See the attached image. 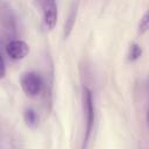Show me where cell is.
<instances>
[{"label":"cell","mask_w":149,"mask_h":149,"mask_svg":"<svg viewBox=\"0 0 149 149\" xmlns=\"http://www.w3.org/2000/svg\"><path fill=\"white\" fill-rule=\"evenodd\" d=\"M142 55V49L139 44L136 43H132L129 45V49H128V54H127V59L130 61V62H135L137 61Z\"/></svg>","instance_id":"8992f818"},{"label":"cell","mask_w":149,"mask_h":149,"mask_svg":"<svg viewBox=\"0 0 149 149\" xmlns=\"http://www.w3.org/2000/svg\"><path fill=\"white\" fill-rule=\"evenodd\" d=\"M6 52L9 56V58L14 61H19L28 55L29 47L22 40H12L6 44Z\"/></svg>","instance_id":"277c9868"},{"label":"cell","mask_w":149,"mask_h":149,"mask_svg":"<svg viewBox=\"0 0 149 149\" xmlns=\"http://www.w3.org/2000/svg\"><path fill=\"white\" fill-rule=\"evenodd\" d=\"M40 2L43 14V23L47 29L51 30L57 23V17H58L57 3L55 0H40Z\"/></svg>","instance_id":"3957f363"},{"label":"cell","mask_w":149,"mask_h":149,"mask_svg":"<svg viewBox=\"0 0 149 149\" xmlns=\"http://www.w3.org/2000/svg\"><path fill=\"white\" fill-rule=\"evenodd\" d=\"M83 102H84V111H85V142L83 147L87 146V142L90 141V137L93 132L94 127V120H95V111H94V100H93V93L90 88L84 87L83 91Z\"/></svg>","instance_id":"6da1fadb"},{"label":"cell","mask_w":149,"mask_h":149,"mask_svg":"<svg viewBox=\"0 0 149 149\" xmlns=\"http://www.w3.org/2000/svg\"><path fill=\"white\" fill-rule=\"evenodd\" d=\"M139 28H140V34H144L148 30V13L147 12L143 14V16L140 21Z\"/></svg>","instance_id":"52a82bcc"},{"label":"cell","mask_w":149,"mask_h":149,"mask_svg":"<svg viewBox=\"0 0 149 149\" xmlns=\"http://www.w3.org/2000/svg\"><path fill=\"white\" fill-rule=\"evenodd\" d=\"M6 74V65H5V61L0 54V79L3 78Z\"/></svg>","instance_id":"ba28073f"},{"label":"cell","mask_w":149,"mask_h":149,"mask_svg":"<svg viewBox=\"0 0 149 149\" xmlns=\"http://www.w3.org/2000/svg\"><path fill=\"white\" fill-rule=\"evenodd\" d=\"M20 84H21V87H22L23 92L28 97L40 95L43 91V87H44L43 78L41 77V74L38 72H35V71L24 72L21 76Z\"/></svg>","instance_id":"7a4b0ae2"},{"label":"cell","mask_w":149,"mask_h":149,"mask_svg":"<svg viewBox=\"0 0 149 149\" xmlns=\"http://www.w3.org/2000/svg\"><path fill=\"white\" fill-rule=\"evenodd\" d=\"M23 118L26 121V125L30 128H34L38 125V115L34 108H26L23 113Z\"/></svg>","instance_id":"5b68a950"}]
</instances>
